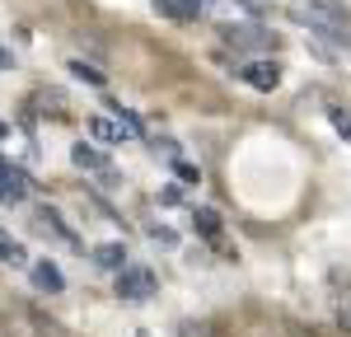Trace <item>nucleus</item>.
Masks as SVG:
<instances>
[{
    "mask_svg": "<svg viewBox=\"0 0 351 337\" xmlns=\"http://www.w3.org/2000/svg\"><path fill=\"white\" fill-rule=\"evenodd\" d=\"M155 290H160V281H155L150 267H122L117 272V295L122 300H150Z\"/></svg>",
    "mask_w": 351,
    "mask_h": 337,
    "instance_id": "nucleus-1",
    "label": "nucleus"
},
{
    "mask_svg": "<svg viewBox=\"0 0 351 337\" xmlns=\"http://www.w3.org/2000/svg\"><path fill=\"white\" fill-rule=\"evenodd\" d=\"M220 38H225L230 47H239V52H263V47L276 42L267 28H253V24H225V28H220Z\"/></svg>",
    "mask_w": 351,
    "mask_h": 337,
    "instance_id": "nucleus-2",
    "label": "nucleus"
},
{
    "mask_svg": "<svg viewBox=\"0 0 351 337\" xmlns=\"http://www.w3.org/2000/svg\"><path fill=\"white\" fill-rule=\"evenodd\" d=\"M295 19H300V24H309L314 33H319V38H328L332 47H351V33H347V24H342V19H332V14H319V10H309V14H304V10H295Z\"/></svg>",
    "mask_w": 351,
    "mask_h": 337,
    "instance_id": "nucleus-3",
    "label": "nucleus"
},
{
    "mask_svg": "<svg viewBox=\"0 0 351 337\" xmlns=\"http://www.w3.org/2000/svg\"><path fill=\"white\" fill-rule=\"evenodd\" d=\"M239 75H243V84H253L258 94H271V89L281 84V66H276V61H248Z\"/></svg>",
    "mask_w": 351,
    "mask_h": 337,
    "instance_id": "nucleus-4",
    "label": "nucleus"
},
{
    "mask_svg": "<svg viewBox=\"0 0 351 337\" xmlns=\"http://www.w3.org/2000/svg\"><path fill=\"white\" fill-rule=\"evenodd\" d=\"M28 188H33V178H28L24 168H10V164H5V173H0V201H10V206H14V201H24V197H28Z\"/></svg>",
    "mask_w": 351,
    "mask_h": 337,
    "instance_id": "nucleus-5",
    "label": "nucleus"
},
{
    "mask_svg": "<svg viewBox=\"0 0 351 337\" xmlns=\"http://www.w3.org/2000/svg\"><path fill=\"white\" fill-rule=\"evenodd\" d=\"M33 286L47 290V295H61V290H66V277H61L56 262H33Z\"/></svg>",
    "mask_w": 351,
    "mask_h": 337,
    "instance_id": "nucleus-6",
    "label": "nucleus"
},
{
    "mask_svg": "<svg viewBox=\"0 0 351 337\" xmlns=\"http://www.w3.org/2000/svg\"><path fill=\"white\" fill-rule=\"evenodd\" d=\"M33 225H38L43 234H52V239H61V244H75V229H66V225H61V216H56L52 206H43V211L33 216Z\"/></svg>",
    "mask_w": 351,
    "mask_h": 337,
    "instance_id": "nucleus-7",
    "label": "nucleus"
},
{
    "mask_svg": "<svg viewBox=\"0 0 351 337\" xmlns=\"http://www.w3.org/2000/svg\"><path fill=\"white\" fill-rule=\"evenodd\" d=\"M94 267L122 272V267H127V244H99V249H94Z\"/></svg>",
    "mask_w": 351,
    "mask_h": 337,
    "instance_id": "nucleus-8",
    "label": "nucleus"
},
{
    "mask_svg": "<svg viewBox=\"0 0 351 337\" xmlns=\"http://www.w3.org/2000/svg\"><path fill=\"white\" fill-rule=\"evenodd\" d=\"M206 0H155V10L169 14V19H197Z\"/></svg>",
    "mask_w": 351,
    "mask_h": 337,
    "instance_id": "nucleus-9",
    "label": "nucleus"
},
{
    "mask_svg": "<svg viewBox=\"0 0 351 337\" xmlns=\"http://www.w3.org/2000/svg\"><path fill=\"white\" fill-rule=\"evenodd\" d=\"M192 229H197L202 239H220V211H211V206H197V211H192Z\"/></svg>",
    "mask_w": 351,
    "mask_h": 337,
    "instance_id": "nucleus-10",
    "label": "nucleus"
},
{
    "mask_svg": "<svg viewBox=\"0 0 351 337\" xmlns=\"http://www.w3.org/2000/svg\"><path fill=\"white\" fill-rule=\"evenodd\" d=\"M112 117H117V132H127V136H145V122L136 117L132 108H122V103H108Z\"/></svg>",
    "mask_w": 351,
    "mask_h": 337,
    "instance_id": "nucleus-11",
    "label": "nucleus"
},
{
    "mask_svg": "<svg viewBox=\"0 0 351 337\" xmlns=\"http://www.w3.org/2000/svg\"><path fill=\"white\" fill-rule=\"evenodd\" d=\"M89 136L104 140V145H117L122 132H117V122H108V117H89Z\"/></svg>",
    "mask_w": 351,
    "mask_h": 337,
    "instance_id": "nucleus-12",
    "label": "nucleus"
},
{
    "mask_svg": "<svg viewBox=\"0 0 351 337\" xmlns=\"http://www.w3.org/2000/svg\"><path fill=\"white\" fill-rule=\"evenodd\" d=\"M0 262H10V267H24L28 262V253H24V244H14L5 229H0Z\"/></svg>",
    "mask_w": 351,
    "mask_h": 337,
    "instance_id": "nucleus-13",
    "label": "nucleus"
},
{
    "mask_svg": "<svg viewBox=\"0 0 351 337\" xmlns=\"http://www.w3.org/2000/svg\"><path fill=\"white\" fill-rule=\"evenodd\" d=\"M71 164L75 168H104V155H99V150H94V145H75V150H71Z\"/></svg>",
    "mask_w": 351,
    "mask_h": 337,
    "instance_id": "nucleus-14",
    "label": "nucleus"
},
{
    "mask_svg": "<svg viewBox=\"0 0 351 337\" xmlns=\"http://www.w3.org/2000/svg\"><path fill=\"white\" fill-rule=\"evenodd\" d=\"M71 75L84 80V84H104V71H99V66H89V61H71Z\"/></svg>",
    "mask_w": 351,
    "mask_h": 337,
    "instance_id": "nucleus-15",
    "label": "nucleus"
},
{
    "mask_svg": "<svg viewBox=\"0 0 351 337\" xmlns=\"http://www.w3.org/2000/svg\"><path fill=\"white\" fill-rule=\"evenodd\" d=\"M328 122H332V132L342 140H351V112L347 108H328Z\"/></svg>",
    "mask_w": 351,
    "mask_h": 337,
    "instance_id": "nucleus-16",
    "label": "nucleus"
},
{
    "mask_svg": "<svg viewBox=\"0 0 351 337\" xmlns=\"http://www.w3.org/2000/svg\"><path fill=\"white\" fill-rule=\"evenodd\" d=\"M173 173H178V178H183L188 188H197V183H202V168L188 164V160H173Z\"/></svg>",
    "mask_w": 351,
    "mask_h": 337,
    "instance_id": "nucleus-17",
    "label": "nucleus"
},
{
    "mask_svg": "<svg viewBox=\"0 0 351 337\" xmlns=\"http://www.w3.org/2000/svg\"><path fill=\"white\" fill-rule=\"evenodd\" d=\"M150 239L164 244V249H173V244H178V234H173V229H164V225H150Z\"/></svg>",
    "mask_w": 351,
    "mask_h": 337,
    "instance_id": "nucleus-18",
    "label": "nucleus"
},
{
    "mask_svg": "<svg viewBox=\"0 0 351 337\" xmlns=\"http://www.w3.org/2000/svg\"><path fill=\"white\" fill-rule=\"evenodd\" d=\"M178 197H183L178 188H164V192H160V201H164V206H178Z\"/></svg>",
    "mask_w": 351,
    "mask_h": 337,
    "instance_id": "nucleus-19",
    "label": "nucleus"
},
{
    "mask_svg": "<svg viewBox=\"0 0 351 337\" xmlns=\"http://www.w3.org/2000/svg\"><path fill=\"white\" fill-rule=\"evenodd\" d=\"M0 71H10V52L5 47H0Z\"/></svg>",
    "mask_w": 351,
    "mask_h": 337,
    "instance_id": "nucleus-20",
    "label": "nucleus"
},
{
    "mask_svg": "<svg viewBox=\"0 0 351 337\" xmlns=\"http://www.w3.org/2000/svg\"><path fill=\"white\" fill-rule=\"evenodd\" d=\"M0 136H5V122H0Z\"/></svg>",
    "mask_w": 351,
    "mask_h": 337,
    "instance_id": "nucleus-21",
    "label": "nucleus"
},
{
    "mask_svg": "<svg viewBox=\"0 0 351 337\" xmlns=\"http://www.w3.org/2000/svg\"><path fill=\"white\" fill-rule=\"evenodd\" d=\"M0 173H5V164H0Z\"/></svg>",
    "mask_w": 351,
    "mask_h": 337,
    "instance_id": "nucleus-22",
    "label": "nucleus"
}]
</instances>
